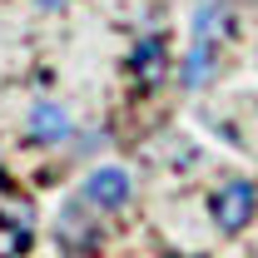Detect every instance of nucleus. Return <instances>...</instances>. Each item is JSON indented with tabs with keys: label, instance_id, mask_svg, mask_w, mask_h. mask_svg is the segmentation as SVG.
<instances>
[{
	"label": "nucleus",
	"instance_id": "obj_6",
	"mask_svg": "<svg viewBox=\"0 0 258 258\" xmlns=\"http://www.w3.org/2000/svg\"><path fill=\"white\" fill-rule=\"evenodd\" d=\"M189 258H204V253H189Z\"/></svg>",
	"mask_w": 258,
	"mask_h": 258
},
{
	"label": "nucleus",
	"instance_id": "obj_4",
	"mask_svg": "<svg viewBox=\"0 0 258 258\" xmlns=\"http://www.w3.org/2000/svg\"><path fill=\"white\" fill-rule=\"evenodd\" d=\"M30 139L35 144H64V139H70V114H64L60 104L40 99L30 109Z\"/></svg>",
	"mask_w": 258,
	"mask_h": 258
},
{
	"label": "nucleus",
	"instance_id": "obj_2",
	"mask_svg": "<svg viewBox=\"0 0 258 258\" xmlns=\"http://www.w3.org/2000/svg\"><path fill=\"white\" fill-rule=\"evenodd\" d=\"M129 194H134V184H129L124 169H114V164H99V169H90V179H85V204L99 209V214H119L129 204Z\"/></svg>",
	"mask_w": 258,
	"mask_h": 258
},
{
	"label": "nucleus",
	"instance_id": "obj_3",
	"mask_svg": "<svg viewBox=\"0 0 258 258\" xmlns=\"http://www.w3.org/2000/svg\"><path fill=\"white\" fill-rule=\"evenodd\" d=\"M129 80H139L144 90H154L159 80H169V40L164 35H149L129 50Z\"/></svg>",
	"mask_w": 258,
	"mask_h": 258
},
{
	"label": "nucleus",
	"instance_id": "obj_5",
	"mask_svg": "<svg viewBox=\"0 0 258 258\" xmlns=\"http://www.w3.org/2000/svg\"><path fill=\"white\" fill-rule=\"evenodd\" d=\"M70 0H40V10H64Z\"/></svg>",
	"mask_w": 258,
	"mask_h": 258
},
{
	"label": "nucleus",
	"instance_id": "obj_1",
	"mask_svg": "<svg viewBox=\"0 0 258 258\" xmlns=\"http://www.w3.org/2000/svg\"><path fill=\"white\" fill-rule=\"evenodd\" d=\"M209 214H214V224L224 233H243L248 219L258 214V184L253 179H224L209 194Z\"/></svg>",
	"mask_w": 258,
	"mask_h": 258
}]
</instances>
